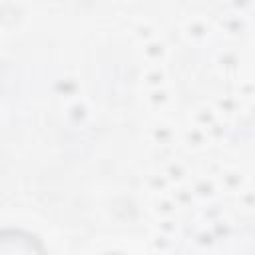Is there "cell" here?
Wrapping results in <instances>:
<instances>
[{
  "mask_svg": "<svg viewBox=\"0 0 255 255\" xmlns=\"http://www.w3.org/2000/svg\"><path fill=\"white\" fill-rule=\"evenodd\" d=\"M0 255H48L42 239L26 229H0Z\"/></svg>",
  "mask_w": 255,
  "mask_h": 255,
  "instance_id": "obj_1",
  "label": "cell"
},
{
  "mask_svg": "<svg viewBox=\"0 0 255 255\" xmlns=\"http://www.w3.org/2000/svg\"><path fill=\"white\" fill-rule=\"evenodd\" d=\"M108 255H122V253H108Z\"/></svg>",
  "mask_w": 255,
  "mask_h": 255,
  "instance_id": "obj_2",
  "label": "cell"
}]
</instances>
